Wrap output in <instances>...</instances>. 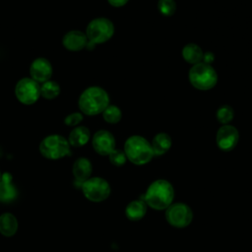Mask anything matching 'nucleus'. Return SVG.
<instances>
[{"instance_id": "a878e982", "label": "nucleus", "mask_w": 252, "mask_h": 252, "mask_svg": "<svg viewBox=\"0 0 252 252\" xmlns=\"http://www.w3.org/2000/svg\"><path fill=\"white\" fill-rule=\"evenodd\" d=\"M84 116L83 113L80 111H75L72 113H69L64 118V124L69 127H76L79 126V124L83 121Z\"/></svg>"}, {"instance_id": "1a4fd4ad", "label": "nucleus", "mask_w": 252, "mask_h": 252, "mask_svg": "<svg viewBox=\"0 0 252 252\" xmlns=\"http://www.w3.org/2000/svg\"><path fill=\"white\" fill-rule=\"evenodd\" d=\"M166 221L177 228L188 226L193 220L191 208L184 203H173L165 209Z\"/></svg>"}, {"instance_id": "aec40b11", "label": "nucleus", "mask_w": 252, "mask_h": 252, "mask_svg": "<svg viewBox=\"0 0 252 252\" xmlns=\"http://www.w3.org/2000/svg\"><path fill=\"white\" fill-rule=\"evenodd\" d=\"M203 50L196 43H188L182 49L183 59L190 64H198L203 60Z\"/></svg>"}, {"instance_id": "9d476101", "label": "nucleus", "mask_w": 252, "mask_h": 252, "mask_svg": "<svg viewBox=\"0 0 252 252\" xmlns=\"http://www.w3.org/2000/svg\"><path fill=\"white\" fill-rule=\"evenodd\" d=\"M239 134L234 126L225 124L221 126L217 132V145L224 152H229L235 148L238 143Z\"/></svg>"}, {"instance_id": "f257e3e1", "label": "nucleus", "mask_w": 252, "mask_h": 252, "mask_svg": "<svg viewBox=\"0 0 252 252\" xmlns=\"http://www.w3.org/2000/svg\"><path fill=\"white\" fill-rule=\"evenodd\" d=\"M174 190L171 183L165 179H158L150 184L140 199L155 210H165L172 204Z\"/></svg>"}, {"instance_id": "b1692460", "label": "nucleus", "mask_w": 252, "mask_h": 252, "mask_svg": "<svg viewBox=\"0 0 252 252\" xmlns=\"http://www.w3.org/2000/svg\"><path fill=\"white\" fill-rule=\"evenodd\" d=\"M158 8L160 14L169 17L174 14L176 10V4L174 0H159L158 3Z\"/></svg>"}, {"instance_id": "bb28decb", "label": "nucleus", "mask_w": 252, "mask_h": 252, "mask_svg": "<svg viewBox=\"0 0 252 252\" xmlns=\"http://www.w3.org/2000/svg\"><path fill=\"white\" fill-rule=\"evenodd\" d=\"M214 59H215L214 54H213L211 51H207V52H205V53L203 54V60H202V62L211 65V63L214 61Z\"/></svg>"}, {"instance_id": "c85d7f7f", "label": "nucleus", "mask_w": 252, "mask_h": 252, "mask_svg": "<svg viewBox=\"0 0 252 252\" xmlns=\"http://www.w3.org/2000/svg\"><path fill=\"white\" fill-rule=\"evenodd\" d=\"M1 178H2V173H1V171H0V180H1Z\"/></svg>"}, {"instance_id": "f03ea898", "label": "nucleus", "mask_w": 252, "mask_h": 252, "mask_svg": "<svg viewBox=\"0 0 252 252\" xmlns=\"http://www.w3.org/2000/svg\"><path fill=\"white\" fill-rule=\"evenodd\" d=\"M78 105L83 114L94 116L102 111L109 105V95L102 88L92 86L83 91L79 96Z\"/></svg>"}, {"instance_id": "4468645a", "label": "nucleus", "mask_w": 252, "mask_h": 252, "mask_svg": "<svg viewBox=\"0 0 252 252\" xmlns=\"http://www.w3.org/2000/svg\"><path fill=\"white\" fill-rule=\"evenodd\" d=\"M72 171L76 182L82 185L83 182L91 177V174L93 172V165L91 160L83 157L77 158L73 164Z\"/></svg>"}, {"instance_id": "5701e85b", "label": "nucleus", "mask_w": 252, "mask_h": 252, "mask_svg": "<svg viewBox=\"0 0 252 252\" xmlns=\"http://www.w3.org/2000/svg\"><path fill=\"white\" fill-rule=\"evenodd\" d=\"M233 109L229 105H222L217 110V119L220 123L225 125L233 118Z\"/></svg>"}, {"instance_id": "412c9836", "label": "nucleus", "mask_w": 252, "mask_h": 252, "mask_svg": "<svg viewBox=\"0 0 252 252\" xmlns=\"http://www.w3.org/2000/svg\"><path fill=\"white\" fill-rule=\"evenodd\" d=\"M61 92V88L56 81L48 80L40 84V96L47 100L55 99Z\"/></svg>"}, {"instance_id": "cd10ccee", "label": "nucleus", "mask_w": 252, "mask_h": 252, "mask_svg": "<svg viewBox=\"0 0 252 252\" xmlns=\"http://www.w3.org/2000/svg\"><path fill=\"white\" fill-rule=\"evenodd\" d=\"M108 3L113 7H122L124 6L129 0H107Z\"/></svg>"}, {"instance_id": "7ed1b4c3", "label": "nucleus", "mask_w": 252, "mask_h": 252, "mask_svg": "<svg viewBox=\"0 0 252 252\" xmlns=\"http://www.w3.org/2000/svg\"><path fill=\"white\" fill-rule=\"evenodd\" d=\"M126 158L134 164L143 165L148 163L154 157L152 145L142 136L129 137L124 144Z\"/></svg>"}, {"instance_id": "6ab92c4d", "label": "nucleus", "mask_w": 252, "mask_h": 252, "mask_svg": "<svg viewBox=\"0 0 252 252\" xmlns=\"http://www.w3.org/2000/svg\"><path fill=\"white\" fill-rule=\"evenodd\" d=\"M171 138L166 133H158L157 134L152 142V149L154 152V156H161L165 154L171 147Z\"/></svg>"}, {"instance_id": "f3484780", "label": "nucleus", "mask_w": 252, "mask_h": 252, "mask_svg": "<svg viewBox=\"0 0 252 252\" xmlns=\"http://www.w3.org/2000/svg\"><path fill=\"white\" fill-rule=\"evenodd\" d=\"M18 220L11 213H3L0 216V233L3 236L11 237L18 230Z\"/></svg>"}, {"instance_id": "a211bd4d", "label": "nucleus", "mask_w": 252, "mask_h": 252, "mask_svg": "<svg viewBox=\"0 0 252 252\" xmlns=\"http://www.w3.org/2000/svg\"><path fill=\"white\" fill-rule=\"evenodd\" d=\"M147 213V204L139 199L130 202L125 208V215L128 220L137 221L145 217Z\"/></svg>"}, {"instance_id": "4be33fe9", "label": "nucleus", "mask_w": 252, "mask_h": 252, "mask_svg": "<svg viewBox=\"0 0 252 252\" xmlns=\"http://www.w3.org/2000/svg\"><path fill=\"white\" fill-rule=\"evenodd\" d=\"M102 117L104 121H106L109 124H116L120 121L122 117V112L116 105L109 104L103 111H102Z\"/></svg>"}, {"instance_id": "2eb2a0df", "label": "nucleus", "mask_w": 252, "mask_h": 252, "mask_svg": "<svg viewBox=\"0 0 252 252\" xmlns=\"http://www.w3.org/2000/svg\"><path fill=\"white\" fill-rule=\"evenodd\" d=\"M17 197V188L12 181V175L9 172L2 174L0 180V202L9 203Z\"/></svg>"}, {"instance_id": "423d86ee", "label": "nucleus", "mask_w": 252, "mask_h": 252, "mask_svg": "<svg viewBox=\"0 0 252 252\" xmlns=\"http://www.w3.org/2000/svg\"><path fill=\"white\" fill-rule=\"evenodd\" d=\"M189 81L194 88L201 91H208L216 86L218 82V75L211 65L200 62L193 65L190 69Z\"/></svg>"}, {"instance_id": "6e6552de", "label": "nucleus", "mask_w": 252, "mask_h": 252, "mask_svg": "<svg viewBox=\"0 0 252 252\" xmlns=\"http://www.w3.org/2000/svg\"><path fill=\"white\" fill-rule=\"evenodd\" d=\"M84 196L92 202H101L110 194L109 183L101 177H90L81 185Z\"/></svg>"}, {"instance_id": "f8f14e48", "label": "nucleus", "mask_w": 252, "mask_h": 252, "mask_svg": "<svg viewBox=\"0 0 252 252\" xmlns=\"http://www.w3.org/2000/svg\"><path fill=\"white\" fill-rule=\"evenodd\" d=\"M92 145L98 155L108 156L115 149V139L109 131L98 130L92 138Z\"/></svg>"}, {"instance_id": "39448f33", "label": "nucleus", "mask_w": 252, "mask_h": 252, "mask_svg": "<svg viewBox=\"0 0 252 252\" xmlns=\"http://www.w3.org/2000/svg\"><path fill=\"white\" fill-rule=\"evenodd\" d=\"M40 155L47 159H60L71 156V146L68 140L59 134L44 137L39 144Z\"/></svg>"}, {"instance_id": "9b49d317", "label": "nucleus", "mask_w": 252, "mask_h": 252, "mask_svg": "<svg viewBox=\"0 0 252 252\" xmlns=\"http://www.w3.org/2000/svg\"><path fill=\"white\" fill-rule=\"evenodd\" d=\"M53 68L50 61L45 57H37L30 65V76L38 84L51 79Z\"/></svg>"}, {"instance_id": "0eeeda50", "label": "nucleus", "mask_w": 252, "mask_h": 252, "mask_svg": "<svg viewBox=\"0 0 252 252\" xmlns=\"http://www.w3.org/2000/svg\"><path fill=\"white\" fill-rule=\"evenodd\" d=\"M15 95L21 103L32 105L40 97V85L31 77L22 78L15 86Z\"/></svg>"}, {"instance_id": "20e7f679", "label": "nucleus", "mask_w": 252, "mask_h": 252, "mask_svg": "<svg viewBox=\"0 0 252 252\" xmlns=\"http://www.w3.org/2000/svg\"><path fill=\"white\" fill-rule=\"evenodd\" d=\"M85 33L88 37L86 48L92 50L96 44L106 42L112 37L114 26L107 18H95L88 24Z\"/></svg>"}, {"instance_id": "393cba45", "label": "nucleus", "mask_w": 252, "mask_h": 252, "mask_svg": "<svg viewBox=\"0 0 252 252\" xmlns=\"http://www.w3.org/2000/svg\"><path fill=\"white\" fill-rule=\"evenodd\" d=\"M108 158H109V161L115 166H122L123 164H125L126 160H127V158H126V155H125L124 151L116 150V149H114L108 155Z\"/></svg>"}, {"instance_id": "ddd939ff", "label": "nucleus", "mask_w": 252, "mask_h": 252, "mask_svg": "<svg viewBox=\"0 0 252 252\" xmlns=\"http://www.w3.org/2000/svg\"><path fill=\"white\" fill-rule=\"evenodd\" d=\"M88 37L85 32L77 30L70 31L63 35L62 45L69 51H81L86 48Z\"/></svg>"}, {"instance_id": "dca6fc26", "label": "nucleus", "mask_w": 252, "mask_h": 252, "mask_svg": "<svg viewBox=\"0 0 252 252\" xmlns=\"http://www.w3.org/2000/svg\"><path fill=\"white\" fill-rule=\"evenodd\" d=\"M91 138V132L86 126H76L74 127L68 136V142L70 146L79 148L85 146Z\"/></svg>"}]
</instances>
